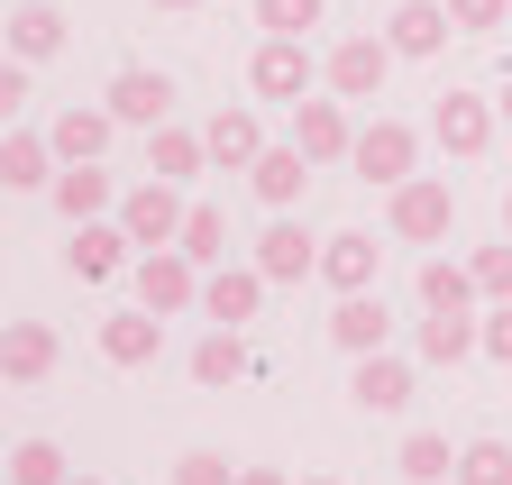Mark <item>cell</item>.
Wrapping results in <instances>:
<instances>
[{"mask_svg":"<svg viewBox=\"0 0 512 485\" xmlns=\"http://www.w3.org/2000/svg\"><path fill=\"white\" fill-rule=\"evenodd\" d=\"M448 220H458L448 174H412V184H394V238H403V248H430V238H448Z\"/></svg>","mask_w":512,"mask_h":485,"instance_id":"cell-1","label":"cell"},{"mask_svg":"<svg viewBox=\"0 0 512 485\" xmlns=\"http://www.w3.org/2000/svg\"><path fill=\"white\" fill-rule=\"evenodd\" d=\"M348 165L366 174V184H384V193H394V184H412L421 138L403 129V119H366V129H357V147H348Z\"/></svg>","mask_w":512,"mask_h":485,"instance_id":"cell-2","label":"cell"},{"mask_svg":"<svg viewBox=\"0 0 512 485\" xmlns=\"http://www.w3.org/2000/svg\"><path fill=\"white\" fill-rule=\"evenodd\" d=\"M311 74H320V65H311L302 37H266V46L247 55V92H256V101H311Z\"/></svg>","mask_w":512,"mask_h":485,"instance_id":"cell-3","label":"cell"},{"mask_svg":"<svg viewBox=\"0 0 512 485\" xmlns=\"http://www.w3.org/2000/svg\"><path fill=\"white\" fill-rule=\"evenodd\" d=\"M320 74H330V92H339V101H375V92H384V74H394V37H339Z\"/></svg>","mask_w":512,"mask_h":485,"instance_id":"cell-4","label":"cell"},{"mask_svg":"<svg viewBox=\"0 0 512 485\" xmlns=\"http://www.w3.org/2000/svg\"><path fill=\"white\" fill-rule=\"evenodd\" d=\"M183 211H192V202L165 184V174H147V184L119 202V229L138 238V248H174V238H183Z\"/></svg>","mask_w":512,"mask_h":485,"instance_id":"cell-5","label":"cell"},{"mask_svg":"<svg viewBox=\"0 0 512 485\" xmlns=\"http://www.w3.org/2000/svg\"><path fill=\"white\" fill-rule=\"evenodd\" d=\"M138 302L147 312H192V302H202V266L183 248H147L138 257Z\"/></svg>","mask_w":512,"mask_h":485,"instance_id":"cell-6","label":"cell"},{"mask_svg":"<svg viewBox=\"0 0 512 485\" xmlns=\"http://www.w3.org/2000/svg\"><path fill=\"white\" fill-rule=\"evenodd\" d=\"M494 119H503V110H485L476 92H439V110H430V138H439L448 156H485V147H494Z\"/></svg>","mask_w":512,"mask_h":485,"instance_id":"cell-7","label":"cell"},{"mask_svg":"<svg viewBox=\"0 0 512 485\" xmlns=\"http://www.w3.org/2000/svg\"><path fill=\"white\" fill-rule=\"evenodd\" d=\"M128 248H138V238H128L119 220H83L74 248H64V275H74V284H110V275L128 266Z\"/></svg>","mask_w":512,"mask_h":485,"instance_id":"cell-8","label":"cell"},{"mask_svg":"<svg viewBox=\"0 0 512 485\" xmlns=\"http://www.w3.org/2000/svg\"><path fill=\"white\" fill-rule=\"evenodd\" d=\"M375 275H384V248H375L366 229L320 238V284H330V293H375Z\"/></svg>","mask_w":512,"mask_h":485,"instance_id":"cell-9","label":"cell"},{"mask_svg":"<svg viewBox=\"0 0 512 485\" xmlns=\"http://www.w3.org/2000/svg\"><path fill=\"white\" fill-rule=\"evenodd\" d=\"M256 266H266V284H302V275H320V248H311V229L293 211H275L266 238H256Z\"/></svg>","mask_w":512,"mask_h":485,"instance_id":"cell-10","label":"cell"},{"mask_svg":"<svg viewBox=\"0 0 512 485\" xmlns=\"http://www.w3.org/2000/svg\"><path fill=\"white\" fill-rule=\"evenodd\" d=\"M293 147H302L311 165H339V156L357 147V129H348V101H293Z\"/></svg>","mask_w":512,"mask_h":485,"instance_id":"cell-11","label":"cell"},{"mask_svg":"<svg viewBox=\"0 0 512 485\" xmlns=\"http://www.w3.org/2000/svg\"><path fill=\"white\" fill-rule=\"evenodd\" d=\"M101 101L119 110V129H165L174 83H165V74H147V65H128V74H110V92H101Z\"/></svg>","mask_w":512,"mask_h":485,"instance_id":"cell-12","label":"cell"},{"mask_svg":"<svg viewBox=\"0 0 512 485\" xmlns=\"http://www.w3.org/2000/svg\"><path fill=\"white\" fill-rule=\"evenodd\" d=\"M256 302H266V266H211V275H202V312H211V321L247 330Z\"/></svg>","mask_w":512,"mask_h":485,"instance_id":"cell-13","label":"cell"},{"mask_svg":"<svg viewBox=\"0 0 512 485\" xmlns=\"http://www.w3.org/2000/svg\"><path fill=\"white\" fill-rule=\"evenodd\" d=\"M110 129H119V110H110V101H101V110L74 101V110H55V129H46V138H55L64 165H101V156H110Z\"/></svg>","mask_w":512,"mask_h":485,"instance_id":"cell-14","label":"cell"},{"mask_svg":"<svg viewBox=\"0 0 512 485\" xmlns=\"http://www.w3.org/2000/svg\"><path fill=\"white\" fill-rule=\"evenodd\" d=\"M156 348H165V312H119V321H101V357L110 367H156Z\"/></svg>","mask_w":512,"mask_h":485,"instance_id":"cell-15","label":"cell"},{"mask_svg":"<svg viewBox=\"0 0 512 485\" xmlns=\"http://www.w3.org/2000/svg\"><path fill=\"white\" fill-rule=\"evenodd\" d=\"M247 184H256V202H266V211H293L302 184H311V156H302V147H266V156L247 165Z\"/></svg>","mask_w":512,"mask_h":485,"instance_id":"cell-16","label":"cell"},{"mask_svg":"<svg viewBox=\"0 0 512 485\" xmlns=\"http://www.w3.org/2000/svg\"><path fill=\"white\" fill-rule=\"evenodd\" d=\"M348 394H357V412H403L412 403V367H403V357H357V376H348Z\"/></svg>","mask_w":512,"mask_h":485,"instance_id":"cell-17","label":"cell"},{"mask_svg":"<svg viewBox=\"0 0 512 485\" xmlns=\"http://www.w3.org/2000/svg\"><path fill=\"white\" fill-rule=\"evenodd\" d=\"M0 376H10V385H46L55 376V330L46 321H10V339H0Z\"/></svg>","mask_w":512,"mask_h":485,"instance_id":"cell-18","label":"cell"},{"mask_svg":"<svg viewBox=\"0 0 512 485\" xmlns=\"http://www.w3.org/2000/svg\"><path fill=\"white\" fill-rule=\"evenodd\" d=\"M448 28H458V19H448V0H403V10L384 19L394 55H439V46H448Z\"/></svg>","mask_w":512,"mask_h":485,"instance_id":"cell-19","label":"cell"},{"mask_svg":"<svg viewBox=\"0 0 512 485\" xmlns=\"http://www.w3.org/2000/svg\"><path fill=\"white\" fill-rule=\"evenodd\" d=\"M211 165H229V174H247L256 156H266V129H256V110H211Z\"/></svg>","mask_w":512,"mask_h":485,"instance_id":"cell-20","label":"cell"},{"mask_svg":"<svg viewBox=\"0 0 512 485\" xmlns=\"http://www.w3.org/2000/svg\"><path fill=\"white\" fill-rule=\"evenodd\" d=\"M0 174H10V193H37V184H55V174H64V156H55V138L10 129V147H0Z\"/></svg>","mask_w":512,"mask_h":485,"instance_id":"cell-21","label":"cell"},{"mask_svg":"<svg viewBox=\"0 0 512 485\" xmlns=\"http://www.w3.org/2000/svg\"><path fill=\"white\" fill-rule=\"evenodd\" d=\"M384 330H394V321H384V302H375V293H339L330 339H339L348 357H375V348H384Z\"/></svg>","mask_w":512,"mask_h":485,"instance_id":"cell-22","label":"cell"},{"mask_svg":"<svg viewBox=\"0 0 512 485\" xmlns=\"http://www.w3.org/2000/svg\"><path fill=\"white\" fill-rule=\"evenodd\" d=\"M476 348H485L476 312H430L421 321V357H430V367H458V357H476Z\"/></svg>","mask_w":512,"mask_h":485,"instance_id":"cell-23","label":"cell"},{"mask_svg":"<svg viewBox=\"0 0 512 485\" xmlns=\"http://www.w3.org/2000/svg\"><path fill=\"white\" fill-rule=\"evenodd\" d=\"M46 193H55V211H64V220L83 229V220H101V211H110V174H101V165H64Z\"/></svg>","mask_w":512,"mask_h":485,"instance_id":"cell-24","label":"cell"},{"mask_svg":"<svg viewBox=\"0 0 512 485\" xmlns=\"http://www.w3.org/2000/svg\"><path fill=\"white\" fill-rule=\"evenodd\" d=\"M247 367H256V357H247V339H238L229 321H220V330H211L202 348H192V385H211V394H220V385H238Z\"/></svg>","mask_w":512,"mask_h":485,"instance_id":"cell-25","label":"cell"},{"mask_svg":"<svg viewBox=\"0 0 512 485\" xmlns=\"http://www.w3.org/2000/svg\"><path fill=\"white\" fill-rule=\"evenodd\" d=\"M202 165H211V138H192V129H156V147H147V174H165V184H192Z\"/></svg>","mask_w":512,"mask_h":485,"instance_id":"cell-26","label":"cell"},{"mask_svg":"<svg viewBox=\"0 0 512 485\" xmlns=\"http://www.w3.org/2000/svg\"><path fill=\"white\" fill-rule=\"evenodd\" d=\"M421 302H430V312H476V266H448V257H430L421 266Z\"/></svg>","mask_w":512,"mask_h":485,"instance_id":"cell-27","label":"cell"},{"mask_svg":"<svg viewBox=\"0 0 512 485\" xmlns=\"http://www.w3.org/2000/svg\"><path fill=\"white\" fill-rule=\"evenodd\" d=\"M174 248H183L192 266H229V220H220L211 202H192V211H183V238H174Z\"/></svg>","mask_w":512,"mask_h":485,"instance_id":"cell-28","label":"cell"},{"mask_svg":"<svg viewBox=\"0 0 512 485\" xmlns=\"http://www.w3.org/2000/svg\"><path fill=\"white\" fill-rule=\"evenodd\" d=\"M55 46H64V10H46V0H28V10L10 19V55H28V65H46Z\"/></svg>","mask_w":512,"mask_h":485,"instance_id":"cell-29","label":"cell"},{"mask_svg":"<svg viewBox=\"0 0 512 485\" xmlns=\"http://www.w3.org/2000/svg\"><path fill=\"white\" fill-rule=\"evenodd\" d=\"M394 467H403L412 485H439V476H458V458H448V440H439V431H412Z\"/></svg>","mask_w":512,"mask_h":485,"instance_id":"cell-30","label":"cell"},{"mask_svg":"<svg viewBox=\"0 0 512 485\" xmlns=\"http://www.w3.org/2000/svg\"><path fill=\"white\" fill-rule=\"evenodd\" d=\"M458 485H512V440H467L458 449Z\"/></svg>","mask_w":512,"mask_h":485,"instance_id":"cell-31","label":"cell"},{"mask_svg":"<svg viewBox=\"0 0 512 485\" xmlns=\"http://www.w3.org/2000/svg\"><path fill=\"white\" fill-rule=\"evenodd\" d=\"M10 485H64V449L55 440H19L10 449Z\"/></svg>","mask_w":512,"mask_h":485,"instance_id":"cell-32","label":"cell"},{"mask_svg":"<svg viewBox=\"0 0 512 485\" xmlns=\"http://www.w3.org/2000/svg\"><path fill=\"white\" fill-rule=\"evenodd\" d=\"M256 28L266 37H302V28H320V0H256Z\"/></svg>","mask_w":512,"mask_h":485,"instance_id":"cell-33","label":"cell"},{"mask_svg":"<svg viewBox=\"0 0 512 485\" xmlns=\"http://www.w3.org/2000/svg\"><path fill=\"white\" fill-rule=\"evenodd\" d=\"M467 266H476V293L485 302H512V238H503V248H476Z\"/></svg>","mask_w":512,"mask_h":485,"instance_id":"cell-34","label":"cell"},{"mask_svg":"<svg viewBox=\"0 0 512 485\" xmlns=\"http://www.w3.org/2000/svg\"><path fill=\"white\" fill-rule=\"evenodd\" d=\"M174 485H238V467H229L220 449H183V458H174Z\"/></svg>","mask_w":512,"mask_h":485,"instance_id":"cell-35","label":"cell"},{"mask_svg":"<svg viewBox=\"0 0 512 485\" xmlns=\"http://www.w3.org/2000/svg\"><path fill=\"white\" fill-rule=\"evenodd\" d=\"M503 10H512V0H448V19H458L467 37H485V28H503Z\"/></svg>","mask_w":512,"mask_h":485,"instance_id":"cell-36","label":"cell"},{"mask_svg":"<svg viewBox=\"0 0 512 485\" xmlns=\"http://www.w3.org/2000/svg\"><path fill=\"white\" fill-rule=\"evenodd\" d=\"M485 357H494V367H512V302H494V312H485Z\"/></svg>","mask_w":512,"mask_h":485,"instance_id":"cell-37","label":"cell"},{"mask_svg":"<svg viewBox=\"0 0 512 485\" xmlns=\"http://www.w3.org/2000/svg\"><path fill=\"white\" fill-rule=\"evenodd\" d=\"M238 485H293L284 467H238Z\"/></svg>","mask_w":512,"mask_h":485,"instance_id":"cell-38","label":"cell"},{"mask_svg":"<svg viewBox=\"0 0 512 485\" xmlns=\"http://www.w3.org/2000/svg\"><path fill=\"white\" fill-rule=\"evenodd\" d=\"M494 110H503V119H512V74H503V101H494Z\"/></svg>","mask_w":512,"mask_h":485,"instance_id":"cell-39","label":"cell"},{"mask_svg":"<svg viewBox=\"0 0 512 485\" xmlns=\"http://www.w3.org/2000/svg\"><path fill=\"white\" fill-rule=\"evenodd\" d=\"M156 10H202V0H156Z\"/></svg>","mask_w":512,"mask_h":485,"instance_id":"cell-40","label":"cell"},{"mask_svg":"<svg viewBox=\"0 0 512 485\" xmlns=\"http://www.w3.org/2000/svg\"><path fill=\"white\" fill-rule=\"evenodd\" d=\"M64 485H110V476H64Z\"/></svg>","mask_w":512,"mask_h":485,"instance_id":"cell-41","label":"cell"},{"mask_svg":"<svg viewBox=\"0 0 512 485\" xmlns=\"http://www.w3.org/2000/svg\"><path fill=\"white\" fill-rule=\"evenodd\" d=\"M503 238H512V193H503Z\"/></svg>","mask_w":512,"mask_h":485,"instance_id":"cell-42","label":"cell"},{"mask_svg":"<svg viewBox=\"0 0 512 485\" xmlns=\"http://www.w3.org/2000/svg\"><path fill=\"white\" fill-rule=\"evenodd\" d=\"M302 485H339V476H302Z\"/></svg>","mask_w":512,"mask_h":485,"instance_id":"cell-43","label":"cell"}]
</instances>
